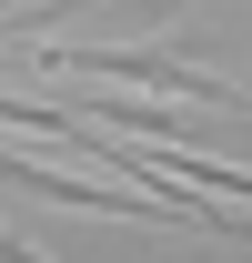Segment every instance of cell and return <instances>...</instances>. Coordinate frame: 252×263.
<instances>
[{"instance_id": "cell-1", "label": "cell", "mask_w": 252, "mask_h": 263, "mask_svg": "<svg viewBox=\"0 0 252 263\" xmlns=\"http://www.w3.org/2000/svg\"><path fill=\"white\" fill-rule=\"evenodd\" d=\"M40 71H111V81H141V91H161V101H232V111H242L232 81L172 61V51H40Z\"/></svg>"}, {"instance_id": "cell-2", "label": "cell", "mask_w": 252, "mask_h": 263, "mask_svg": "<svg viewBox=\"0 0 252 263\" xmlns=\"http://www.w3.org/2000/svg\"><path fill=\"white\" fill-rule=\"evenodd\" d=\"M0 263H40V253H31V243H20L10 223H0Z\"/></svg>"}]
</instances>
